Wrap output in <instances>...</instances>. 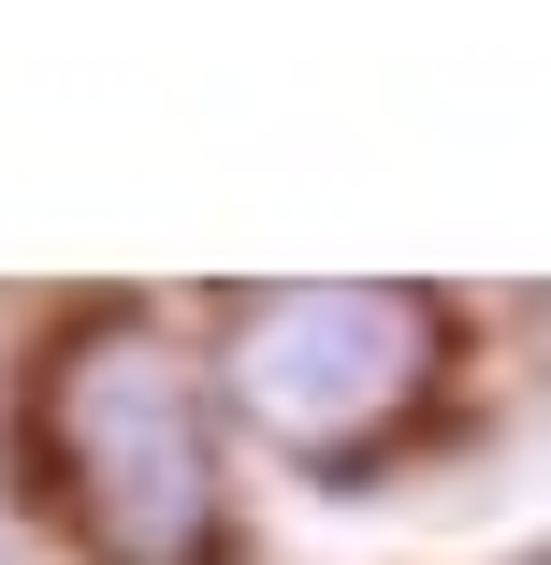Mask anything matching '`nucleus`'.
Segmentation results:
<instances>
[{
    "label": "nucleus",
    "mask_w": 551,
    "mask_h": 565,
    "mask_svg": "<svg viewBox=\"0 0 551 565\" xmlns=\"http://www.w3.org/2000/svg\"><path fill=\"white\" fill-rule=\"evenodd\" d=\"M537 565H551V551H537Z\"/></svg>",
    "instance_id": "20e7f679"
},
{
    "label": "nucleus",
    "mask_w": 551,
    "mask_h": 565,
    "mask_svg": "<svg viewBox=\"0 0 551 565\" xmlns=\"http://www.w3.org/2000/svg\"><path fill=\"white\" fill-rule=\"evenodd\" d=\"M30 465L87 565H218L233 479H218V377L146 305H73L30 363Z\"/></svg>",
    "instance_id": "f257e3e1"
},
{
    "label": "nucleus",
    "mask_w": 551,
    "mask_h": 565,
    "mask_svg": "<svg viewBox=\"0 0 551 565\" xmlns=\"http://www.w3.org/2000/svg\"><path fill=\"white\" fill-rule=\"evenodd\" d=\"M435 363H451V305L435 290H233L218 305V406H233L276 465L363 479L421 420Z\"/></svg>",
    "instance_id": "f03ea898"
},
{
    "label": "nucleus",
    "mask_w": 551,
    "mask_h": 565,
    "mask_svg": "<svg viewBox=\"0 0 551 565\" xmlns=\"http://www.w3.org/2000/svg\"><path fill=\"white\" fill-rule=\"evenodd\" d=\"M0 565H15V551H0Z\"/></svg>",
    "instance_id": "7ed1b4c3"
}]
</instances>
